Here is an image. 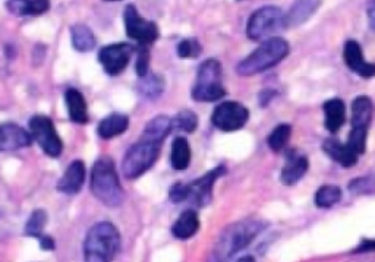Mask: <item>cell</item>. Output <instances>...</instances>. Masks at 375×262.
<instances>
[{"mask_svg": "<svg viewBox=\"0 0 375 262\" xmlns=\"http://www.w3.org/2000/svg\"><path fill=\"white\" fill-rule=\"evenodd\" d=\"M5 50H6V53H8V56H9V58H11V59L13 58V56H15V53H16V51H15V49H13L12 46H6V47H5Z\"/></svg>", "mask_w": 375, "mask_h": 262, "instance_id": "cell-41", "label": "cell"}, {"mask_svg": "<svg viewBox=\"0 0 375 262\" xmlns=\"http://www.w3.org/2000/svg\"><path fill=\"white\" fill-rule=\"evenodd\" d=\"M288 28L286 13L277 6H264L255 11L247 25V34L251 40L259 42L273 39V35Z\"/></svg>", "mask_w": 375, "mask_h": 262, "instance_id": "cell-6", "label": "cell"}, {"mask_svg": "<svg viewBox=\"0 0 375 262\" xmlns=\"http://www.w3.org/2000/svg\"><path fill=\"white\" fill-rule=\"evenodd\" d=\"M191 163V146L186 138L178 137L172 144L171 164L175 170H186Z\"/></svg>", "mask_w": 375, "mask_h": 262, "instance_id": "cell-26", "label": "cell"}, {"mask_svg": "<svg viewBox=\"0 0 375 262\" xmlns=\"http://www.w3.org/2000/svg\"><path fill=\"white\" fill-rule=\"evenodd\" d=\"M292 135V127L286 123H281L277 127L273 129V132L269 135V146L273 149L274 153L281 151L286 146V144L289 142Z\"/></svg>", "mask_w": 375, "mask_h": 262, "instance_id": "cell-30", "label": "cell"}, {"mask_svg": "<svg viewBox=\"0 0 375 262\" xmlns=\"http://www.w3.org/2000/svg\"><path fill=\"white\" fill-rule=\"evenodd\" d=\"M70 37H72V44L75 50H78L81 53L91 51L96 47V37H94L92 31L82 24L73 25L70 28Z\"/></svg>", "mask_w": 375, "mask_h": 262, "instance_id": "cell-27", "label": "cell"}, {"mask_svg": "<svg viewBox=\"0 0 375 262\" xmlns=\"http://www.w3.org/2000/svg\"><path fill=\"white\" fill-rule=\"evenodd\" d=\"M266 227L267 224L257 218H247L230 224L217 239L207 262H229L238 252L250 247Z\"/></svg>", "mask_w": 375, "mask_h": 262, "instance_id": "cell-1", "label": "cell"}, {"mask_svg": "<svg viewBox=\"0 0 375 262\" xmlns=\"http://www.w3.org/2000/svg\"><path fill=\"white\" fill-rule=\"evenodd\" d=\"M326 127L328 132L336 134L346 120V107L340 99H331L324 103Z\"/></svg>", "mask_w": 375, "mask_h": 262, "instance_id": "cell-24", "label": "cell"}, {"mask_svg": "<svg viewBox=\"0 0 375 262\" xmlns=\"http://www.w3.org/2000/svg\"><path fill=\"white\" fill-rule=\"evenodd\" d=\"M47 224V213L44 210H35L25 224V233L31 237H40Z\"/></svg>", "mask_w": 375, "mask_h": 262, "instance_id": "cell-32", "label": "cell"}, {"mask_svg": "<svg viewBox=\"0 0 375 262\" xmlns=\"http://www.w3.org/2000/svg\"><path fill=\"white\" fill-rule=\"evenodd\" d=\"M172 126L186 134H192L198 126V118L191 110H182L172 119Z\"/></svg>", "mask_w": 375, "mask_h": 262, "instance_id": "cell-31", "label": "cell"}, {"mask_svg": "<svg viewBox=\"0 0 375 262\" xmlns=\"http://www.w3.org/2000/svg\"><path fill=\"white\" fill-rule=\"evenodd\" d=\"M290 47L286 40L280 37L266 40L255 51H252L248 58L243 59L236 70L242 77H252V75L264 72L277 63L283 61L289 54Z\"/></svg>", "mask_w": 375, "mask_h": 262, "instance_id": "cell-4", "label": "cell"}, {"mask_svg": "<svg viewBox=\"0 0 375 262\" xmlns=\"http://www.w3.org/2000/svg\"><path fill=\"white\" fill-rule=\"evenodd\" d=\"M371 251H375V239H364L361 242V245L355 249V254L371 252Z\"/></svg>", "mask_w": 375, "mask_h": 262, "instance_id": "cell-38", "label": "cell"}, {"mask_svg": "<svg viewBox=\"0 0 375 262\" xmlns=\"http://www.w3.org/2000/svg\"><path fill=\"white\" fill-rule=\"evenodd\" d=\"M199 229V218L194 210L183 211L172 226V233L179 240L191 239Z\"/></svg>", "mask_w": 375, "mask_h": 262, "instance_id": "cell-22", "label": "cell"}, {"mask_svg": "<svg viewBox=\"0 0 375 262\" xmlns=\"http://www.w3.org/2000/svg\"><path fill=\"white\" fill-rule=\"evenodd\" d=\"M91 191L106 207L116 208L122 205L125 194L116 173L115 163L109 156H103L94 163L91 172Z\"/></svg>", "mask_w": 375, "mask_h": 262, "instance_id": "cell-2", "label": "cell"}, {"mask_svg": "<svg viewBox=\"0 0 375 262\" xmlns=\"http://www.w3.org/2000/svg\"><path fill=\"white\" fill-rule=\"evenodd\" d=\"M40 245H42V249H44V251H53L54 249V240H53V237H50V236H44V235H42L40 237Z\"/></svg>", "mask_w": 375, "mask_h": 262, "instance_id": "cell-39", "label": "cell"}, {"mask_svg": "<svg viewBox=\"0 0 375 262\" xmlns=\"http://www.w3.org/2000/svg\"><path fill=\"white\" fill-rule=\"evenodd\" d=\"M224 173H226V167L217 166L197 180L186 183V202H190L192 207L197 208L209 205L213 198V186Z\"/></svg>", "mask_w": 375, "mask_h": 262, "instance_id": "cell-10", "label": "cell"}, {"mask_svg": "<svg viewBox=\"0 0 375 262\" xmlns=\"http://www.w3.org/2000/svg\"><path fill=\"white\" fill-rule=\"evenodd\" d=\"M30 134L39 142L43 151L53 158H58L62 154L63 144L56 132L53 122L47 116H34L30 120Z\"/></svg>", "mask_w": 375, "mask_h": 262, "instance_id": "cell-8", "label": "cell"}, {"mask_svg": "<svg viewBox=\"0 0 375 262\" xmlns=\"http://www.w3.org/2000/svg\"><path fill=\"white\" fill-rule=\"evenodd\" d=\"M342 199V189L334 185H324L316 191L314 202L320 208H330Z\"/></svg>", "mask_w": 375, "mask_h": 262, "instance_id": "cell-29", "label": "cell"}, {"mask_svg": "<svg viewBox=\"0 0 375 262\" xmlns=\"http://www.w3.org/2000/svg\"><path fill=\"white\" fill-rule=\"evenodd\" d=\"M320 6H321V0H295L292 8L286 13V25L288 27L302 25Z\"/></svg>", "mask_w": 375, "mask_h": 262, "instance_id": "cell-17", "label": "cell"}, {"mask_svg": "<svg viewBox=\"0 0 375 262\" xmlns=\"http://www.w3.org/2000/svg\"><path fill=\"white\" fill-rule=\"evenodd\" d=\"M134 51L135 49L128 43L109 44L99 51V62L110 77H118L126 69Z\"/></svg>", "mask_w": 375, "mask_h": 262, "instance_id": "cell-12", "label": "cell"}, {"mask_svg": "<svg viewBox=\"0 0 375 262\" xmlns=\"http://www.w3.org/2000/svg\"><path fill=\"white\" fill-rule=\"evenodd\" d=\"M85 175H87V170H85L84 161L81 160L72 161L58 183V191L66 195L78 194L85 182Z\"/></svg>", "mask_w": 375, "mask_h": 262, "instance_id": "cell-15", "label": "cell"}, {"mask_svg": "<svg viewBox=\"0 0 375 262\" xmlns=\"http://www.w3.org/2000/svg\"><path fill=\"white\" fill-rule=\"evenodd\" d=\"M168 198H171L173 204L186 202V183L182 182L175 183L171 188V192H168Z\"/></svg>", "mask_w": 375, "mask_h": 262, "instance_id": "cell-37", "label": "cell"}, {"mask_svg": "<svg viewBox=\"0 0 375 262\" xmlns=\"http://www.w3.org/2000/svg\"><path fill=\"white\" fill-rule=\"evenodd\" d=\"M172 129V119H168L167 116H157L152 122H148V125L145 126L142 139L160 145L167 138V135L171 134Z\"/></svg>", "mask_w": 375, "mask_h": 262, "instance_id": "cell-25", "label": "cell"}, {"mask_svg": "<svg viewBox=\"0 0 375 262\" xmlns=\"http://www.w3.org/2000/svg\"><path fill=\"white\" fill-rule=\"evenodd\" d=\"M368 23H369V27L375 31V0H371L369 5H368Z\"/></svg>", "mask_w": 375, "mask_h": 262, "instance_id": "cell-40", "label": "cell"}, {"mask_svg": "<svg viewBox=\"0 0 375 262\" xmlns=\"http://www.w3.org/2000/svg\"><path fill=\"white\" fill-rule=\"evenodd\" d=\"M308 166H309V163H308V158L305 156L290 151L286 157L283 170H281V173H280L281 183H285L288 186L297 183L308 172Z\"/></svg>", "mask_w": 375, "mask_h": 262, "instance_id": "cell-16", "label": "cell"}, {"mask_svg": "<svg viewBox=\"0 0 375 262\" xmlns=\"http://www.w3.org/2000/svg\"><path fill=\"white\" fill-rule=\"evenodd\" d=\"M372 113H374L372 101L365 96L356 97L352 103V127L368 130Z\"/></svg>", "mask_w": 375, "mask_h": 262, "instance_id": "cell-21", "label": "cell"}, {"mask_svg": "<svg viewBox=\"0 0 375 262\" xmlns=\"http://www.w3.org/2000/svg\"><path fill=\"white\" fill-rule=\"evenodd\" d=\"M323 149L326 154L333 158L336 163L342 164L345 168H349L358 161V154H355L352 149L348 146V144H342L337 139H327L323 145Z\"/></svg>", "mask_w": 375, "mask_h": 262, "instance_id": "cell-20", "label": "cell"}, {"mask_svg": "<svg viewBox=\"0 0 375 262\" xmlns=\"http://www.w3.org/2000/svg\"><path fill=\"white\" fill-rule=\"evenodd\" d=\"M201 51H202V47L195 39H186L178 44V56L182 59L198 58Z\"/></svg>", "mask_w": 375, "mask_h": 262, "instance_id": "cell-34", "label": "cell"}, {"mask_svg": "<svg viewBox=\"0 0 375 262\" xmlns=\"http://www.w3.org/2000/svg\"><path fill=\"white\" fill-rule=\"evenodd\" d=\"M160 145L147 139H140L128 149V153L122 161L123 176L129 180L138 179L142 176L149 167H153L156 160L159 158Z\"/></svg>", "mask_w": 375, "mask_h": 262, "instance_id": "cell-7", "label": "cell"}, {"mask_svg": "<svg viewBox=\"0 0 375 262\" xmlns=\"http://www.w3.org/2000/svg\"><path fill=\"white\" fill-rule=\"evenodd\" d=\"M163 89H164V81L160 75L148 72L145 77L140 78L138 91H140V94L145 99L154 100V99L160 97Z\"/></svg>", "mask_w": 375, "mask_h": 262, "instance_id": "cell-28", "label": "cell"}, {"mask_svg": "<svg viewBox=\"0 0 375 262\" xmlns=\"http://www.w3.org/2000/svg\"><path fill=\"white\" fill-rule=\"evenodd\" d=\"M149 51L147 50L145 46H141L138 49V54H137V63H135V70L138 73V77L142 78L145 75L149 72Z\"/></svg>", "mask_w": 375, "mask_h": 262, "instance_id": "cell-35", "label": "cell"}, {"mask_svg": "<svg viewBox=\"0 0 375 262\" xmlns=\"http://www.w3.org/2000/svg\"><path fill=\"white\" fill-rule=\"evenodd\" d=\"M343 58L350 70H353L356 75H359L362 78H372L375 75V65L365 61L362 47L358 42L349 40L345 44L343 49Z\"/></svg>", "mask_w": 375, "mask_h": 262, "instance_id": "cell-14", "label": "cell"}, {"mask_svg": "<svg viewBox=\"0 0 375 262\" xmlns=\"http://www.w3.org/2000/svg\"><path fill=\"white\" fill-rule=\"evenodd\" d=\"M125 28L129 39L135 40L141 46L153 44L159 39V27L153 21H147L140 16L134 5H128L123 13Z\"/></svg>", "mask_w": 375, "mask_h": 262, "instance_id": "cell-9", "label": "cell"}, {"mask_svg": "<svg viewBox=\"0 0 375 262\" xmlns=\"http://www.w3.org/2000/svg\"><path fill=\"white\" fill-rule=\"evenodd\" d=\"M121 248V235L113 224L100 221L88 230L84 242L85 262H111Z\"/></svg>", "mask_w": 375, "mask_h": 262, "instance_id": "cell-3", "label": "cell"}, {"mask_svg": "<svg viewBox=\"0 0 375 262\" xmlns=\"http://www.w3.org/2000/svg\"><path fill=\"white\" fill-rule=\"evenodd\" d=\"M104 2H121V0H104Z\"/></svg>", "mask_w": 375, "mask_h": 262, "instance_id": "cell-43", "label": "cell"}, {"mask_svg": "<svg viewBox=\"0 0 375 262\" xmlns=\"http://www.w3.org/2000/svg\"><path fill=\"white\" fill-rule=\"evenodd\" d=\"M128 126H129V118L126 115L111 113L100 122L97 132L103 139H111L125 134Z\"/></svg>", "mask_w": 375, "mask_h": 262, "instance_id": "cell-23", "label": "cell"}, {"mask_svg": "<svg viewBox=\"0 0 375 262\" xmlns=\"http://www.w3.org/2000/svg\"><path fill=\"white\" fill-rule=\"evenodd\" d=\"M238 262H257V261H255L254 256H243V258H240Z\"/></svg>", "mask_w": 375, "mask_h": 262, "instance_id": "cell-42", "label": "cell"}, {"mask_svg": "<svg viewBox=\"0 0 375 262\" xmlns=\"http://www.w3.org/2000/svg\"><path fill=\"white\" fill-rule=\"evenodd\" d=\"M50 0H9L6 9L15 16H39L47 12Z\"/></svg>", "mask_w": 375, "mask_h": 262, "instance_id": "cell-18", "label": "cell"}, {"mask_svg": "<svg viewBox=\"0 0 375 262\" xmlns=\"http://www.w3.org/2000/svg\"><path fill=\"white\" fill-rule=\"evenodd\" d=\"M250 111L245 106L236 101H224L216 107L211 116L213 125L223 132H235L247 125Z\"/></svg>", "mask_w": 375, "mask_h": 262, "instance_id": "cell-11", "label": "cell"}, {"mask_svg": "<svg viewBox=\"0 0 375 262\" xmlns=\"http://www.w3.org/2000/svg\"><path fill=\"white\" fill-rule=\"evenodd\" d=\"M349 189H350V192L353 191L356 194H367V192H372L375 189V183L369 177H359L349 185Z\"/></svg>", "mask_w": 375, "mask_h": 262, "instance_id": "cell-36", "label": "cell"}, {"mask_svg": "<svg viewBox=\"0 0 375 262\" xmlns=\"http://www.w3.org/2000/svg\"><path fill=\"white\" fill-rule=\"evenodd\" d=\"M228 92L221 82V65L216 59L205 61L197 73V80L192 88V99L201 103L217 101Z\"/></svg>", "mask_w": 375, "mask_h": 262, "instance_id": "cell-5", "label": "cell"}, {"mask_svg": "<svg viewBox=\"0 0 375 262\" xmlns=\"http://www.w3.org/2000/svg\"><path fill=\"white\" fill-rule=\"evenodd\" d=\"M31 142L32 135L21 126L15 123H5L0 126V153L30 146Z\"/></svg>", "mask_w": 375, "mask_h": 262, "instance_id": "cell-13", "label": "cell"}, {"mask_svg": "<svg viewBox=\"0 0 375 262\" xmlns=\"http://www.w3.org/2000/svg\"><path fill=\"white\" fill-rule=\"evenodd\" d=\"M348 146L355 154H364L367 149V129H353L348 138Z\"/></svg>", "mask_w": 375, "mask_h": 262, "instance_id": "cell-33", "label": "cell"}, {"mask_svg": "<svg viewBox=\"0 0 375 262\" xmlns=\"http://www.w3.org/2000/svg\"><path fill=\"white\" fill-rule=\"evenodd\" d=\"M65 101L68 104V111H69V118L72 122L85 125L88 123V110H87V101L84 96L78 89L69 88L65 94Z\"/></svg>", "mask_w": 375, "mask_h": 262, "instance_id": "cell-19", "label": "cell"}]
</instances>
